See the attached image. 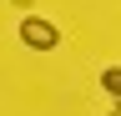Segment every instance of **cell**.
I'll return each mask as SVG.
<instances>
[{
    "instance_id": "obj_1",
    "label": "cell",
    "mask_w": 121,
    "mask_h": 116,
    "mask_svg": "<svg viewBox=\"0 0 121 116\" xmlns=\"http://www.w3.org/2000/svg\"><path fill=\"white\" fill-rule=\"evenodd\" d=\"M20 40H25L30 51H56V46H60V30H56V20L25 15V20H20Z\"/></svg>"
},
{
    "instance_id": "obj_2",
    "label": "cell",
    "mask_w": 121,
    "mask_h": 116,
    "mask_svg": "<svg viewBox=\"0 0 121 116\" xmlns=\"http://www.w3.org/2000/svg\"><path fill=\"white\" fill-rule=\"evenodd\" d=\"M101 91H106V96H121V71H116V66L101 71Z\"/></svg>"
},
{
    "instance_id": "obj_3",
    "label": "cell",
    "mask_w": 121,
    "mask_h": 116,
    "mask_svg": "<svg viewBox=\"0 0 121 116\" xmlns=\"http://www.w3.org/2000/svg\"><path fill=\"white\" fill-rule=\"evenodd\" d=\"M15 5H30V0H15Z\"/></svg>"
}]
</instances>
